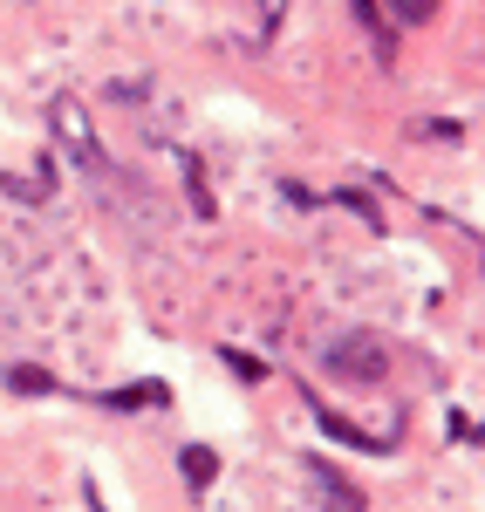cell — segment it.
Returning a JSON list of instances; mask_svg holds the SVG:
<instances>
[{"instance_id": "cell-1", "label": "cell", "mask_w": 485, "mask_h": 512, "mask_svg": "<svg viewBox=\"0 0 485 512\" xmlns=\"http://www.w3.org/2000/svg\"><path fill=\"white\" fill-rule=\"evenodd\" d=\"M322 362L335 369V376H342V383H383V376H390V349H383L376 335H363V328L335 335Z\"/></svg>"}, {"instance_id": "cell-2", "label": "cell", "mask_w": 485, "mask_h": 512, "mask_svg": "<svg viewBox=\"0 0 485 512\" xmlns=\"http://www.w3.org/2000/svg\"><path fill=\"white\" fill-rule=\"evenodd\" d=\"M48 123H55V137L69 144V158H76V164H96V130L82 123V103H76V96H55Z\"/></svg>"}, {"instance_id": "cell-3", "label": "cell", "mask_w": 485, "mask_h": 512, "mask_svg": "<svg viewBox=\"0 0 485 512\" xmlns=\"http://www.w3.org/2000/svg\"><path fill=\"white\" fill-rule=\"evenodd\" d=\"M308 492H315V499H322L328 512H363V492H356L349 478L335 472L328 458H308Z\"/></svg>"}, {"instance_id": "cell-4", "label": "cell", "mask_w": 485, "mask_h": 512, "mask_svg": "<svg viewBox=\"0 0 485 512\" xmlns=\"http://www.w3.org/2000/svg\"><path fill=\"white\" fill-rule=\"evenodd\" d=\"M308 410H315V424H322L328 437H342V444H363V451H390V437H369L363 424H349V417H335V410H328L322 396L308 390Z\"/></svg>"}, {"instance_id": "cell-5", "label": "cell", "mask_w": 485, "mask_h": 512, "mask_svg": "<svg viewBox=\"0 0 485 512\" xmlns=\"http://www.w3.org/2000/svg\"><path fill=\"white\" fill-rule=\"evenodd\" d=\"M89 403H103V410H158V403H171V390L164 383H123V390H103Z\"/></svg>"}, {"instance_id": "cell-6", "label": "cell", "mask_w": 485, "mask_h": 512, "mask_svg": "<svg viewBox=\"0 0 485 512\" xmlns=\"http://www.w3.org/2000/svg\"><path fill=\"white\" fill-rule=\"evenodd\" d=\"M178 472H185L192 492H205V485L219 478V451H212V444H185V451H178Z\"/></svg>"}, {"instance_id": "cell-7", "label": "cell", "mask_w": 485, "mask_h": 512, "mask_svg": "<svg viewBox=\"0 0 485 512\" xmlns=\"http://www.w3.org/2000/svg\"><path fill=\"white\" fill-rule=\"evenodd\" d=\"M376 14H390L397 28H417V21H431L438 14V0H369Z\"/></svg>"}, {"instance_id": "cell-8", "label": "cell", "mask_w": 485, "mask_h": 512, "mask_svg": "<svg viewBox=\"0 0 485 512\" xmlns=\"http://www.w3.org/2000/svg\"><path fill=\"white\" fill-rule=\"evenodd\" d=\"M7 390H21V396L35 390V396H48V390H55V376H48V369H35V362H14V369H7Z\"/></svg>"}, {"instance_id": "cell-9", "label": "cell", "mask_w": 485, "mask_h": 512, "mask_svg": "<svg viewBox=\"0 0 485 512\" xmlns=\"http://www.w3.org/2000/svg\"><path fill=\"white\" fill-rule=\"evenodd\" d=\"M219 362H226L240 383H260V376H267V362H260V355H246V349H219Z\"/></svg>"}, {"instance_id": "cell-10", "label": "cell", "mask_w": 485, "mask_h": 512, "mask_svg": "<svg viewBox=\"0 0 485 512\" xmlns=\"http://www.w3.org/2000/svg\"><path fill=\"white\" fill-rule=\"evenodd\" d=\"M451 437H458V444H479V424H472L465 410H451Z\"/></svg>"}]
</instances>
